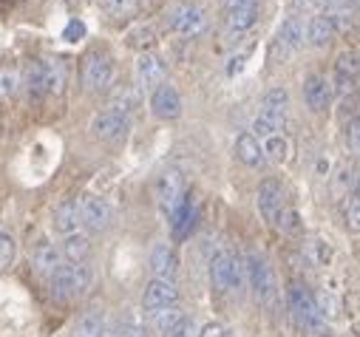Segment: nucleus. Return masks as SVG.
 Segmentation results:
<instances>
[{"label": "nucleus", "mask_w": 360, "mask_h": 337, "mask_svg": "<svg viewBox=\"0 0 360 337\" xmlns=\"http://www.w3.org/2000/svg\"><path fill=\"white\" fill-rule=\"evenodd\" d=\"M241 267H244V281L250 284L255 300L264 303V306H276V300H278V281H276L273 264L266 261L264 252L247 249L244 258H241Z\"/></svg>", "instance_id": "f257e3e1"}, {"label": "nucleus", "mask_w": 360, "mask_h": 337, "mask_svg": "<svg viewBox=\"0 0 360 337\" xmlns=\"http://www.w3.org/2000/svg\"><path fill=\"white\" fill-rule=\"evenodd\" d=\"M94 284V267L91 264H63L57 272L49 275V286H51V298L54 300H71V298H79L91 289Z\"/></svg>", "instance_id": "f03ea898"}, {"label": "nucleus", "mask_w": 360, "mask_h": 337, "mask_svg": "<svg viewBox=\"0 0 360 337\" xmlns=\"http://www.w3.org/2000/svg\"><path fill=\"white\" fill-rule=\"evenodd\" d=\"M287 303H290V312L292 317L298 320V326L315 331V334H323L326 329V317L321 312V303L315 300V295L307 289V284L301 281H292L290 289H287Z\"/></svg>", "instance_id": "7ed1b4c3"}, {"label": "nucleus", "mask_w": 360, "mask_h": 337, "mask_svg": "<svg viewBox=\"0 0 360 337\" xmlns=\"http://www.w3.org/2000/svg\"><path fill=\"white\" fill-rule=\"evenodd\" d=\"M210 281L216 292H238L244 286V267L233 252H216L210 261Z\"/></svg>", "instance_id": "20e7f679"}, {"label": "nucleus", "mask_w": 360, "mask_h": 337, "mask_svg": "<svg viewBox=\"0 0 360 337\" xmlns=\"http://www.w3.org/2000/svg\"><path fill=\"white\" fill-rule=\"evenodd\" d=\"M207 23H210L207 12L199 4H179L167 15V29H173L176 34H182V37H191V40L205 34Z\"/></svg>", "instance_id": "39448f33"}, {"label": "nucleus", "mask_w": 360, "mask_h": 337, "mask_svg": "<svg viewBox=\"0 0 360 337\" xmlns=\"http://www.w3.org/2000/svg\"><path fill=\"white\" fill-rule=\"evenodd\" d=\"M63 88V65L37 60L29 65V94L32 97H46Z\"/></svg>", "instance_id": "423d86ee"}, {"label": "nucleus", "mask_w": 360, "mask_h": 337, "mask_svg": "<svg viewBox=\"0 0 360 337\" xmlns=\"http://www.w3.org/2000/svg\"><path fill=\"white\" fill-rule=\"evenodd\" d=\"M82 82L88 91H105L114 82V62L105 51H91L82 65Z\"/></svg>", "instance_id": "0eeeda50"}, {"label": "nucleus", "mask_w": 360, "mask_h": 337, "mask_svg": "<svg viewBox=\"0 0 360 337\" xmlns=\"http://www.w3.org/2000/svg\"><path fill=\"white\" fill-rule=\"evenodd\" d=\"M185 199H188V196H185V176H182V171H176V167H167V171L156 179V201H159V207L170 216Z\"/></svg>", "instance_id": "6e6552de"}, {"label": "nucleus", "mask_w": 360, "mask_h": 337, "mask_svg": "<svg viewBox=\"0 0 360 337\" xmlns=\"http://www.w3.org/2000/svg\"><path fill=\"white\" fill-rule=\"evenodd\" d=\"M301 46H304V20L295 18V15H290V18L281 23L278 34H276V43H273V60H278V57L287 60V57H292Z\"/></svg>", "instance_id": "1a4fd4ad"}, {"label": "nucleus", "mask_w": 360, "mask_h": 337, "mask_svg": "<svg viewBox=\"0 0 360 337\" xmlns=\"http://www.w3.org/2000/svg\"><path fill=\"white\" fill-rule=\"evenodd\" d=\"M79 218L88 230H94V232H103L114 224V210L105 199L100 196H85L79 199Z\"/></svg>", "instance_id": "9d476101"}, {"label": "nucleus", "mask_w": 360, "mask_h": 337, "mask_svg": "<svg viewBox=\"0 0 360 337\" xmlns=\"http://www.w3.org/2000/svg\"><path fill=\"white\" fill-rule=\"evenodd\" d=\"M165 74H167V68H165V60L159 54H153V51H142L139 54V60H136V82H139V88H145V91L159 88L165 82Z\"/></svg>", "instance_id": "9b49d317"}, {"label": "nucleus", "mask_w": 360, "mask_h": 337, "mask_svg": "<svg viewBox=\"0 0 360 337\" xmlns=\"http://www.w3.org/2000/svg\"><path fill=\"white\" fill-rule=\"evenodd\" d=\"M357 51H343L338 60H335V79L332 82V91H340L343 97L354 94V86H357Z\"/></svg>", "instance_id": "f8f14e48"}, {"label": "nucleus", "mask_w": 360, "mask_h": 337, "mask_svg": "<svg viewBox=\"0 0 360 337\" xmlns=\"http://www.w3.org/2000/svg\"><path fill=\"white\" fill-rule=\"evenodd\" d=\"M128 128H131V117H122V114H117V111H103V114H97L94 119H91V133L97 136V139H103V142H114V139H122L125 133H128Z\"/></svg>", "instance_id": "ddd939ff"}, {"label": "nucleus", "mask_w": 360, "mask_h": 337, "mask_svg": "<svg viewBox=\"0 0 360 337\" xmlns=\"http://www.w3.org/2000/svg\"><path fill=\"white\" fill-rule=\"evenodd\" d=\"M304 103L315 114H321V111L329 108V103H332V82L323 74H309L304 79Z\"/></svg>", "instance_id": "4468645a"}, {"label": "nucleus", "mask_w": 360, "mask_h": 337, "mask_svg": "<svg viewBox=\"0 0 360 337\" xmlns=\"http://www.w3.org/2000/svg\"><path fill=\"white\" fill-rule=\"evenodd\" d=\"M150 111L159 119H176L179 114H182V97H179V91L173 86L162 82L159 88L150 91Z\"/></svg>", "instance_id": "2eb2a0df"}, {"label": "nucleus", "mask_w": 360, "mask_h": 337, "mask_svg": "<svg viewBox=\"0 0 360 337\" xmlns=\"http://www.w3.org/2000/svg\"><path fill=\"white\" fill-rule=\"evenodd\" d=\"M284 207H287V204H284L281 185H278L276 179L261 182V187H258V210H261V216H264L269 224H276V218H278V213H281Z\"/></svg>", "instance_id": "dca6fc26"}, {"label": "nucleus", "mask_w": 360, "mask_h": 337, "mask_svg": "<svg viewBox=\"0 0 360 337\" xmlns=\"http://www.w3.org/2000/svg\"><path fill=\"white\" fill-rule=\"evenodd\" d=\"M142 303L145 309H162V306H176L179 303V289L173 281H162V278H153L148 286H145V295H142Z\"/></svg>", "instance_id": "f3484780"}, {"label": "nucleus", "mask_w": 360, "mask_h": 337, "mask_svg": "<svg viewBox=\"0 0 360 337\" xmlns=\"http://www.w3.org/2000/svg\"><path fill=\"white\" fill-rule=\"evenodd\" d=\"M51 224H54V230H57L63 238L79 232V224H82V218H79V201H77V199H65L63 204H57Z\"/></svg>", "instance_id": "a211bd4d"}, {"label": "nucleus", "mask_w": 360, "mask_h": 337, "mask_svg": "<svg viewBox=\"0 0 360 337\" xmlns=\"http://www.w3.org/2000/svg\"><path fill=\"white\" fill-rule=\"evenodd\" d=\"M176 267H179V261H176V252H173L170 244L162 241V244H156V246L150 249V270H153L156 278H162V281H173Z\"/></svg>", "instance_id": "6ab92c4d"}, {"label": "nucleus", "mask_w": 360, "mask_h": 337, "mask_svg": "<svg viewBox=\"0 0 360 337\" xmlns=\"http://www.w3.org/2000/svg\"><path fill=\"white\" fill-rule=\"evenodd\" d=\"M335 34H338V29H335V23L323 12L321 15H312L304 23V40H309V46H315V48H323Z\"/></svg>", "instance_id": "aec40b11"}, {"label": "nucleus", "mask_w": 360, "mask_h": 337, "mask_svg": "<svg viewBox=\"0 0 360 337\" xmlns=\"http://www.w3.org/2000/svg\"><path fill=\"white\" fill-rule=\"evenodd\" d=\"M32 264H34V270H37L40 275H51V272H57L65 261H63L60 246H54V244L43 241V244H37V246H34V252H32Z\"/></svg>", "instance_id": "412c9836"}, {"label": "nucleus", "mask_w": 360, "mask_h": 337, "mask_svg": "<svg viewBox=\"0 0 360 337\" xmlns=\"http://www.w3.org/2000/svg\"><path fill=\"white\" fill-rule=\"evenodd\" d=\"M284 122H287V114L261 108L258 117H255V122H252V136H255L258 142H264V139H269V136L281 133V131H284Z\"/></svg>", "instance_id": "4be33fe9"}, {"label": "nucleus", "mask_w": 360, "mask_h": 337, "mask_svg": "<svg viewBox=\"0 0 360 337\" xmlns=\"http://www.w3.org/2000/svg\"><path fill=\"white\" fill-rule=\"evenodd\" d=\"M108 320H105V312L100 306H91V309H85L74 326V337H103Z\"/></svg>", "instance_id": "5701e85b"}, {"label": "nucleus", "mask_w": 360, "mask_h": 337, "mask_svg": "<svg viewBox=\"0 0 360 337\" xmlns=\"http://www.w3.org/2000/svg\"><path fill=\"white\" fill-rule=\"evenodd\" d=\"M60 252H63V261H65V264H79V261H85V258H88V252H91V241H88V235H85V232L65 235V241H63Z\"/></svg>", "instance_id": "b1692460"}, {"label": "nucleus", "mask_w": 360, "mask_h": 337, "mask_svg": "<svg viewBox=\"0 0 360 337\" xmlns=\"http://www.w3.org/2000/svg\"><path fill=\"white\" fill-rule=\"evenodd\" d=\"M236 159L244 161L247 167H258V164H264L261 142H258L252 133H241V136L236 139Z\"/></svg>", "instance_id": "393cba45"}, {"label": "nucleus", "mask_w": 360, "mask_h": 337, "mask_svg": "<svg viewBox=\"0 0 360 337\" xmlns=\"http://www.w3.org/2000/svg\"><path fill=\"white\" fill-rule=\"evenodd\" d=\"M185 317V312H182V306H162V309H150L148 312V320H150V326L159 331V334H170V329Z\"/></svg>", "instance_id": "a878e982"}, {"label": "nucleus", "mask_w": 360, "mask_h": 337, "mask_svg": "<svg viewBox=\"0 0 360 337\" xmlns=\"http://www.w3.org/2000/svg\"><path fill=\"white\" fill-rule=\"evenodd\" d=\"M258 20H261V12H258V9H230V12H224V23H227V29L236 32V34L255 29Z\"/></svg>", "instance_id": "bb28decb"}, {"label": "nucleus", "mask_w": 360, "mask_h": 337, "mask_svg": "<svg viewBox=\"0 0 360 337\" xmlns=\"http://www.w3.org/2000/svg\"><path fill=\"white\" fill-rule=\"evenodd\" d=\"M261 150H264V159L284 161V159H287L290 145H287V139H284L281 133H276V136H269V139H264V142H261Z\"/></svg>", "instance_id": "cd10ccee"}, {"label": "nucleus", "mask_w": 360, "mask_h": 337, "mask_svg": "<svg viewBox=\"0 0 360 337\" xmlns=\"http://www.w3.org/2000/svg\"><path fill=\"white\" fill-rule=\"evenodd\" d=\"M261 108H269V111H281V114H287V108H290V94H287V88H281V86L269 88V91L264 94V100H261Z\"/></svg>", "instance_id": "c85d7f7f"}, {"label": "nucleus", "mask_w": 360, "mask_h": 337, "mask_svg": "<svg viewBox=\"0 0 360 337\" xmlns=\"http://www.w3.org/2000/svg\"><path fill=\"white\" fill-rule=\"evenodd\" d=\"M103 9L114 18H128L139 9V0H103Z\"/></svg>", "instance_id": "c756f323"}, {"label": "nucleus", "mask_w": 360, "mask_h": 337, "mask_svg": "<svg viewBox=\"0 0 360 337\" xmlns=\"http://www.w3.org/2000/svg\"><path fill=\"white\" fill-rule=\"evenodd\" d=\"M128 43L134 46V48H150L153 43H156V34H153V29L150 26H136L131 34H128Z\"/></svg>", "instance_id": "7c9ffc66"}, {"label": "nucleus", "mask_w": 360, "mask_h": 337, "mask_svg": "<svg viewBox=\"0 0 360 337\" xmlns=\"http://www.w3.org/2000/svg\"><path fill=\"white\" fill-rule=\"evenodd\" d=\"M15 252H18L15 238H12V235H6V232H0V272H4L6 267H12Z\"/></svg>", "instance_id": "2f4dec72"}, {"label": "nucleus", "mask_w": 360, "mask_h": 337, "mask_svg": "<svg viewBox=\"0 0 360 337\" xmlns=\"http://www.w3.org/2000/svg\"><path fill=\"white\" fill-rule=\"evenodd\" d=\"M18 86H20L18 71H12V68H0V100H4V97H12V94L18 91Z\"/></svg>", "instance_id": "473e14b6"}, {"label": "nucleus", "mask_w": 360, "mask_h": 337, "mask_svg": "<svg viewBox=\"0 0 360 337\" xmlns=\"http://www.w3.org/2000/svg\"><path fill=\"white\" fill-rule=\"evenodd\" d=\"M343 218H346V227L357 230V221H360V201H357V193H349L346 201H343Z\"/></svg>", "instance_id": "72a5a7b5"}, {"label": "nucleus", "mask_w": 360, "mask_h": 337, "mask_svg": "<svg viewBox=\"0 0 360 337\" xmlns=\"http://www.w3.org/2000/svg\"><path fill=\"white\" fill-rule=\"evenodd\" d=\"M276 227L284 230V232H298L301 230V218H298V213L292 207H284L278 213V218H276Z\"/></svg>", "instance_id": "f704fd0d"}, {"label": "nucleus", "mask_w": 360, "mask_h": 337, "mask_svg": "<svg viewBox=\"0 0 360 337\" xmlns=\"http://www.w3.org/2000/svg\"><path fill=\"white\" fill-rule=\"evenodd\" d=\"M167 337H199V323L193 320V317H182L173 329H170V334Z\"/></svg>", "instance_id": "c9c22d12"}, {"label": "nucleus", "mask_w": 360, "mask_h": 337, "mask_svg": "<svg viewBox=\"0 0 360 337\" xmlns=\"http://www.w3.org/2000/svg\"><path fill=\"white\" fill-rule=\"evenodd\" d=\"M292 12L295 18L304 12V15H321L323 12V0H292Z\"/></svg>", "instance_id": "e433bc0d"}, {"label": "nucleus", "mask_w": 360, "mask_h": 337, "mask_svg": "<svg viewBox=\"0 0 360 337\" xmlns=\"http://www.w3.org/2000/svg\"><path fill=\"white\" fill-rule=\"evenodd\" d=\"M199 337H230V329H227L224 323L213 320V323H207L205 329H199Z\"/></svg>", "instance_id": "4c0bfd02"}, {"label": "nucleus", "mask_w": 360, "mask_h": 337, "mask_svg": "<svg viewBox=\"0 0 360 337\" xmlns=\"http://www.w3.org/2000/svg\"><path fill=\"white\" fill-rule=\"evenodd\" d=\"M63 37H65L68 43H77L79 37H85V23H82V20H71V23L65 26V32H63Z\"/></svg>", "instance_id": "58836bf2"}, {"label": "nucleus", "mask_w": 360, "mask_h": 337, "mask_svg": "<svg viewBox=\"0 0 360 337\" xmlns=\"http://www.w3.org/2000/svg\"><path fill=\"white\" fill-rule=\"evenodd\" d=\"M221 4H224V12H230V9H258L261 0H221Z\"/></svg>", "instance_id": "ea45409f"}, {"label": "nucleus", "mask_w": 360, "mask_h": 337, "mask_svg": "<svg viewBox=\"0 0 360 337\" xmlns=\"http://www.w3.org/2000/svg\"><path fill=\"white\" fill-rule=\"evenodd\" d=\"M120 337H148V331H145V326H139V323H125L122 329H120Z\"/></svg>", "instance_id": "a19ab883"}, {"label": "nucleus", "mask_w": 360, "mask_h": 337, "mask_svg": "<svg viewBox=\"0 0 360 337\" xmlns=\"http://www.w3.org/2000/svg\"><path fill=\"white\" fill-rule=\"evenodd\" d=\"M346 142H349L352 153H357V117H352V122L346 125Z\"/></svg>", "instance_id": "79ce46f5"}, {"label": "nucleus", "mask_w": 360, "mask_h": 337, "mask_svg": "<svg viewBox=\"0 0 360 337\" xmlns=\"http://www.w3.org/2000/svg\"><path fill=\"white\" fill-rule=\"evenodd\" d=\"M103 337H120V329H117V326H105Z\"/></svg>", "instance_id": "37998d69"}]
</instances>
